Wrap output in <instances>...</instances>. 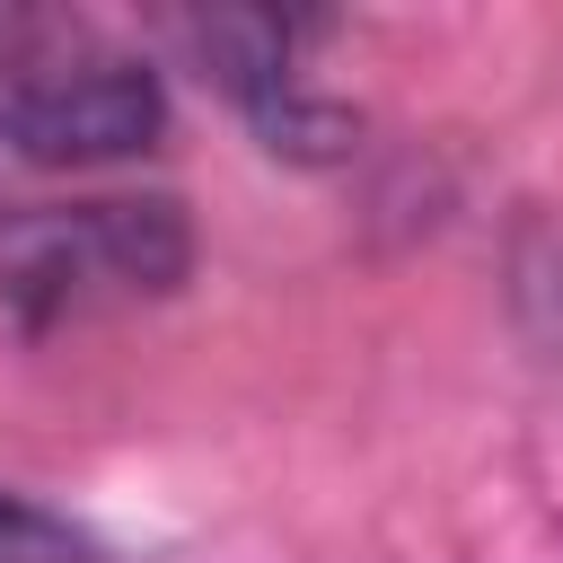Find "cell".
I'll return each mask as SVG.
<instances>
[{
	"label": "cell",
	"mask_w": 563,
	"mask_h": 563,
	"mask_svg": "<svg viewBox=\"0 0 563 563\" xmlns=\"http://www.w3.org/2000/svg\"><path fill=\"white\" fill-rule=\"evenodd\" d=\"M176 202H79V211H18L0 220V299L26 325L79 317L97 299H141L185 273Z\"/></svg>",
	"instance_id": "cell-1"
},
{
	"label": "cell",
	"mask_w": 563,
	"mask_h": 563,
	"mask_svg": "<svg viewBox=\"0 0 563 563\" xmlns=\"http://www.w3.org/2000/svg\"><path fill=\"white\" fill-rule=\"evenodd\" d=\"M0 563H106V545L79 537L70 519H53L44 501L0 493Z\"/></svg>",
	"instance_id": "cell-3"
},
{
	"label": "cell",
	"mask_w": 563,
	"mask_h": 563,
	"mask_svg": "<svg viewBox=\"0 0 563 563\" xmlns=\"http://www.w3.org/2000/svg\"><path fill=\"white\" fill-rule=\"evenodd\" d=\"M158 123H167V97L132 53H106V44H79V35L0 53V141L44 158V167L123 158Z\"/></svg>",
	"instance_id": "cell-2"
}]
</instances>
